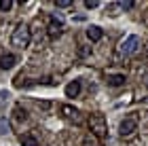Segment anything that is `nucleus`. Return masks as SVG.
Listing matches in <instances>:
<instances>
[{
  "label": "nucleus",
  "instance_id": "f257e3e1",
  "mask_svg": "<svg viewBox=\"0 0 148 146\" xmlns=\"http://www.w3.org/2000/svg\"><path fill=\"white\" fill-rule=\"evenodd\" d=\"M87 125H89L91 136L99 138V140H104V138L108 136V123H106V119H104L102 114H89Z\"/></svg>",
  "mask_w": 148,
  "mask_h": 146
},
{
  "label": "nucleus",
  "instance_id": "f03ea898",
  "mask_svg": "<svg viewBox=\"0 0 148 146\" xmlns=\"http://www.w3.org/2000/svg\"><path fill=\"white\" fill-rule=\"evenodd\" d=\"M30 40H32L30 28H28V25H23V23H19L17 28L13 30V36H11L13 47H17V49H25V47H30Z\"/></svg>",
  "mask_w": 148,
  "mask_h": 146
},
{
  "label": "nucleus",
  "instance_id": "7ed1b4c3",
  "mask_svg": "<svg viewBox=\"0 0 148 146\" xmlns=\"http://www.w3.org/2000/svg\"><path fill=\"white\" fill-rule=\"evenodd\" d=\"M140 45H142V40H140V36L138 34H129L125 38L123 42L119 45V55H133L138 49H140Z\"/></svg>",
  "mask_w": 148,
  "mask_h": 146
},
{
  "label": "nucleus",
  "instance_id": "20e7f679",
  "mask_svg": "<svg viewBox=\"0 0 148 146\" xmlns=\"http://www.w3.org/2000/svg\"><path fill=\"white\" fill-rule=\"evenodd\" d=\"M136 131H138V121H136V119H125V121H121L119 134L123 138H129V136L136 134Z\"/></svg>",
  "mask_w": 148,
  "mask_h": 146
},
{
  "label": "nucleus",
  "instance_id": "39448f33",
  "mask_svg": "<svg viewBox=\"0 0 148 146\" xmlns=\"http://www.w3.org/2000/svg\"><path fill=\"white\" fill-rule=\"evenodd\" d=\"M102 36H104V32L99 25H91V28H87V38H89L91 42H99L102 40Z\"/></svg>",
  "mask_w": 148,
  "mask_h": 146
},
{
  "label": "nucleus",
  "instance_id": "423d86ee",
  "mask_svg": "<svg viewBox=\"0 0 148 146\" xmlns=\"http://www.w3.org/2000/svg\"><path fill=\"white\" fill-rule=\"evenodd\" d=\"M15 62H17V57L13 55V53H6V55L0 57V68L2 70H11L13 66H15Z\"/></svg>",
  "mask_w": 148,
  "mask_h": 146
},
{
  "label": "nucleus",
  "instance_id": "0eeeda50",
  "mask_svg": "<svg viewBox=\"0 0 148 146\" xmlns=\"http://www.w3.org/2000/svg\"><path fill=\"white\" fill-rule=\"evenodd\" d=\"M59 34H62V21H57V17H53L51 23H49V36L51 38H57Z\"/></svg>",
  "mask_w": 148,
  "mask_h": 146
},
{
  "label": "nucleus",
  "instance_id": "6e6552de",
  "mask_svg": "<svg viewBox=\"0 0 148 146\" xmlns=\"http://www.w3.org/2000/svg\"><path fill=\"white\" fill-rule=\"evenodd\" d=\"M78 93H80V81L68 83V87H66V95H68V97H76Z\"/></svg>",
  "mask_w": 148,
  "mask_h": 146
},
{
  "label": "nucleus",
  "instance_id": "1a4fd4ad",
  "mask_svg": "<svg viewBox=\"0 0 148 146\" xmlns=\"http://www.w3.org/2000/svg\"><path fill=\"white\" fill-rule=\"evenodd\" d=\"M59 110H62V114H64V117H68V119H74V121L78 119V110H76V108H72V106H68V104H64Z\"/></svg>",
  "mask_w": 148,
  "mask_h": 146
},
{
  "label": "nucleus",
  "instance_id": "9d476101",
  "mask_svg": "<svg viewBox=\"0 0 148 146\" xmlns=\"http://www.w3.org/2000/svg\"><path fill=\"white\" fill-rule=\"evenodd\" d=\"M108 85L110 87H121V85H125V74H110L108 76Z\"/></svg>",
  "mask_w": 148,
  "mask_h": 146
},
{
  "label": "nucleus",
  "instance_id": "9b49d317",
  "mask_svg": "<svg viewBox=\"0 0 148 146\" xmlns=\"http://www.w3.org/2000/svg\"><path fill=\"white\" fill-rule=\"evenodd\" d=\"M19 142H21V146H38V140L32 134H23L19 138Z\"/></svg>",
  "mask_w": 148,
  "mask_h": 146
},
{
  "label": "nucleus",
  "instance_id": "f8f14e48",
  "mask_svg": "<svg viewBox=\"0 0 148 146\" xmlns=\"http://www.w3.org/2000/svg\"><path fill=\"white\" fill-rule=\"evenodd\" d=\"M15 119L17 121H25V119H28V114H25V110L21 106H15Z\"/></svg>",
  "mask_w": 148,
  "mask_h": 146
},
{
  "label": "nucleus",
  "instance_id": "ddd939ff",
  "mask_svg": "<svg viewBox=\"0 0 148 146\" xmlns=\"http://www.w3.org/2000/svg\"><path fill=\"white\" fill-rule=\"evenodd\" d=\"M11 6H13L11 0H0V11H9Z\"/></svg>",
  "mask_w": 148,
  "mask_h": 146
},
{
  "label": "nucleus",
  "instance_id": "4468645a",
  "mask_svg": "<svg viewBox=\"0 0 148 146\" xmlns=\"http://www.w3.org/2000/svg\"><path fill=\"white\" fill-rule=\"evenodd\" d=\"M0 134H9V123L4 119H0Z\"/></svg>",
  "mask_w": 148,
  "mask_h": 146
},
{
  "label": "nucleus",
  "instance_id": "2eb2a0df",
  "mask_svg": "<svg viewBox=\"0 0 148 146\" xmlns=\"http://www.w3.org/2000/svg\"><path fill=\"white\" fill-rule=\"evenodd\" d=\"M97 4H99L97 0H87V2H85V6H87V9H95Z\"/></svg>",
  "mask_w": 148,
  "mask_h": 146
},
{
  "label": "nucleus",
  "instance_id": "dca6fc26",
  "mask_svg": "<svg viewBox=\"0 0 148 146\" xmlns=\"http://www.w3.org/2000/svg\"><path fill=\"white\" fill-rule=\"evenodd\" d=\"M83 146H99V144H97L95 140H93V138H87V140L83 142Z\"/></svg>",
  "mask_w": 148,
  "mask_h": 146
},
{
  "label": "nucleus",
  "instance_id": "f3484780",
  "mask_svg": "<svg viewBox=\"0 0 148 146\" xmlns=\"http://www.w3.org/2000/svg\"><path fill=\"white\" fill-rule=\"evenodd\" d=\"M55 4L57 6H70L72 2H70V0H55Z\"/></svg>",
  "mask_w": 148,
  "mask_h": 146
},
{
  "label": "nucleus",
  "instance_id": "a211bd4d",
  "mask_svg": "<svg viewBox=\"0 0 148 146\" xmlns=\"http://www.w3.org/2000/svg\"><path fill=\"white\" fill-rule=\"evenodd\" d=\"M38 106H40L42 110H49V108H51V102H38Z\"/></svg>",
  "mask_w": 148,
  "mask_h": 146
},
{
  "label": "nucleus",
  "instance_id": "6ab92c4d",
  "mask_svg": "<svg viewBox=\"0 0 148 146\" xmlns=\"http://www.w3.org/2000/svg\"><path fill=\"white\" fill-rule=\"evenodd\" d=\"M121 6H123V9H133L136 2H121Z\"/></svg>",
  "mask_w": 148,
  "mask_h": 146
},
{
  "label": "nucleus",
  "instance_id": "aec40b11",
  "mask_svg": "<svg viewBox=\"0 0 148 146\" xmlns=\"http://www.w3.org/2000/svg\"><path fill=\"white\" fill-rule=\"evenodd\" d=\"M144 85H146V87H148V74L144 76Z\"/></svg>",
  "mask_w": 148,
  "mask_h": 146
}]
</instances>
